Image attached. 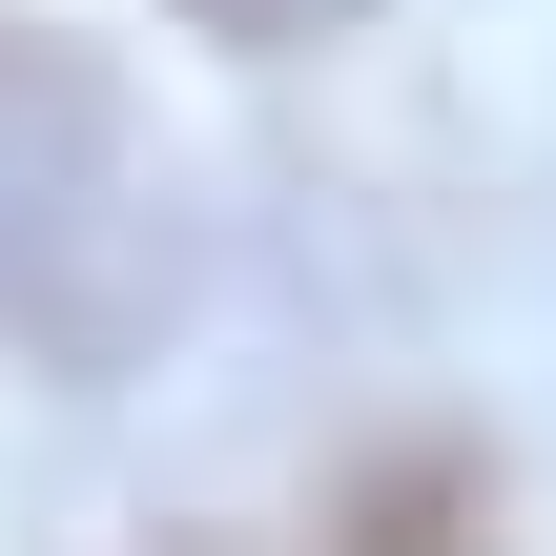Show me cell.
<instances>
[{
    "label": "cell",
    "mask_w": 556,
    "mask_h": 556,
    "mask_svg": "<svg viewBox=\"0 0 556 556\" xmlns=\"http://www.w3.org/2000/svg\"><path fill=\"white\" fill-rule=\"evenodd\" d=\"M124 556H268V536H206V516H186V536H124Z\"/></svg>",
    "instance_id": "277c9868"
},
{
    "label": "cell",
    "mask_w": 556,
    "mask_h": 556,
    "mask_svg": "<svg viewBox=\"0 0 556 556\" xmlns=\"http://www.w3.org/2000/svg\"><path fill=\"white\" fill-rule=\"evenodd\" d=\"M330 556H495V454L454 433H392L330 475Z\"/></svg>",
    "instance_id": "7a4b0ae2"
},
{
    "label": "cell",
    "mask_w": 556,
    "mask_h": 556,
    "mask_svg": "<svg viewBox=\"0 0 556 556\" xmlns=\"http://www.w3.org/2000/svg\"><path fill=\"white\" fill-rule=\"evenodd\" d=\"M186 21H206V41H330L351 0H186Z\"/></svg>",
    "instance_id": "3957f363"
},
{
    "label": "cell",
    "mask_w": 556,
    "mask_h": 556,
    "mask_svg": "<svg viewBox=\"0 0 556 556\" xmlns=\"http://www.w3.org/2000/svg\"><path fill=\"white\" fill-rule=\"evenodd\" d=\"M186 309V186L103 41L0 21V330L41 371H124Z\"/></svg>",
    "instance_id": "6da1fadb"
}]
</instances>
